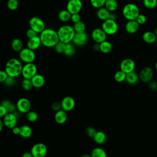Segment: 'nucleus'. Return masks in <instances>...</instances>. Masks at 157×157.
<instances>
[{"instance_id":"nucleus-35","label":"nucleus","mask_w":157,"mask_h":157,"mask_svg":"<svg viewBox=\"0 0 157 157\" xmlns=\"http://www.w3.org/2000/svg\"><path fill=\"white\" fill-rule=\"evenodd\" d=\"M126 74L121 70L117 71L114 74V79L117 82L121 83L126 80Z\"/></svg>"},{"instance_id":"nucleus-28","label":"nucleus","mask_w":157,"mask_h":157,"mask_svg":"<svg viewBox=\"0 0 157 157\" xmlns=\"http://www.w3.org/2000/svg\"><path fill=\"white\" fill-rule=\"evenodd\" d=\"M72 14L67 10H62L59 12L58 15V19L62 22H67L71 20Z\"/></svg>"},{"instance_id":"nucleus-5","label":"nucleus","mask_w":157,"mask_h":157,"mask_svg":"<svg viewBox=\"0 0 157 157\" xmlns=\"http://www.w3.org/2000/svg\"><path fill=\"white\" fill-rule=\"evenodd\" d=\"M37 68L34 63H26L23 65L21 75L24 79L31 80L37 74Z\"/></svg>"},{"instance_id":"nucleus-38","label":"nucleus","mask_w":157,"mask_h":157,"mask_svg":"<svg viewBox=\"0 0 157 157\" xmlns=\"http://www.w3.org/2000/svg\"><path fill=\"white\" fill-rule=\"evenodd\" d=\"M106 0H90V4L92 7L96 9H99L104 7Z\"/></svg>"},{"instance_id":"nucleus-29","label":"nucleus","mask_w":157,"mask_h":157,"mask_svg":"<svg viewBox=\"0 0 157 157\" xmlns=\"http://www.w3.org/2000/svg\"><path fill=\"white\" fill-rule=\"evenodd\" d=\"M23 42L18 38H15L11 42V47L12 50L16 52H20L23 48Z\"/></svg>"},{"instance_id":"nucleus-53","label":"nucleus","mask_w":157,"mask_h":157,"mask_svg":"<svg viewBox=\"0 0 157 157\" xmlns=\"http://www.w3.org/2000/svg\"><path fill=\"white\" fill-rule=\"evenodd\" d=\"M116 15L114 13H110V17H109V19H111V20H116L117 18H116Z\"/></svg>"},{"instance_id":"nucleus-32","label":"nucleus","mask_w":157,"mask_h":157,"mask_svg":"<svg viewBox=\"0 0 157 157\" xmlns=\"http://www.w3.org/2000/svg\"><path fill=\"white\" fill-rule=\"evenodd\" d=\"M91 157H107L106 151L102 148L96 147L93 148L91 152Z\"/></svg>"},{"instance_id":"nucleus-17","label":"nucleus","mask_w":157,"mask_h":157,"mask_svg":"<svg viewBox=\"0 0 157 157\" xmlns=\"http://www.w3.org/2000/svg\"><path fill=\"white\" fill-rule=\"evenodd\" d=\"M88 36L87 34L85 32L82 33H75L72 42L74 45L81 47L86 45L88 42Z\"/></svg>"},{"instance_id":"nucleus-51","label":"nucleus","mask_w":157,"mask_h":157,"mask_svg":"<svg viewBox=\"0 0 157 157\" xmlns=\"http://www.w3.org/2000/svg\"><path fill=\"white\" fill-rule=\"evenodd\" d=\"M12 132L13 134L15 135H19L20 134V127H18V126H15L12 129Z\"/></svg>"},{"instance_id":"nucleus-10","label":"nucleus","mask_w":157,"mask_h":157,"mask_svg":"<svg viewBox=\"0 0 157 157\" xmlns=\"http://www.w3.org/2000/svg\"><path fill=\"white\" fill-rule=\"evenodd\" d=\"M31 153L33 157H45L47 153V147L44 144L38 142L33 145Z\"/></svg>"},{"instance_id":"nucleus-6","label":"nucleus","mask_w":157,"mask_h":157,"mask_svg":"<svg viewBox=\"0 0 157 157\" xmlns=\"http://www.w3.org/2000/svg\"><path fill=\"white\" fill-rule=\"evenodd\" d=\"M101 28L107 35L111 36L117 33L118 30V25L116 20L108 19L102 22Z\"/></svg>"},{"instance_id":"nucleus-43","label":"nucleus","mask_w":157,"mask_h":157,"mask_svg":"<svg viewBox=\"0 0 157 157\" xmlns=\"http://www.w3.org/2000/svg\"><path fill=\"white\" fill-rule=\"evenodd\" d=\"M136 21L139 23V25H144L146 21H147V18L146 16L144 15V14H139V16L137 17V18H136Z\"/></svg>"},{"instance_id":"nucleus-30","label":"nucleus","mask_w":157,"mask_h":157,"mask_svg":"<svg viewBox=\"0 0 157 157\" xmlns=\"http://www.w3.org/2000/svg\"><path fill=\"white\" fill-rule=\"evenodd\" d=\"M118 2L116 0H106L104 7L111 13L115 12L118 9Z\"/></svg>"},{"instance_id":"nucleus-24","label":"nucleus","mask_w":157,"mask_h":157,"mask_svg":"<svg viewBox=\"0 0 157 157\" xmlns=\"http://www.w3.org/2000/svg\"><path fill=\"white\" fill-rule=\"evenodd\" d=\"M33 134V129L32 128L26 124L22 125L20 126V136L25 139L29 138Z\"/></svg>"},{"instance_id":"nucleus-33","label":"nucleus","mask_w":157,"mask_h":157,"mask_svg":"<svg viewBox=\"0 0 157 157\" xmlns=\"http://www.w3.org/2000/svg\"><path fill=\"white\" fill-rule=\"evenodd\" d=\"M73 28L75 33H85L86 29V26L85 23L81 20L79 21L78 22L74 23Z\"/></svg>"},{"instance_id":"nucleus-20","label":"nucleus","mask_w":157,"mask_h":157,"mask_svg":"<svg viewBox=\"0 0 157 157\" xmlns=\"http://www.w3.org/2000/svg\"><path fill=\"white\" fill-rule=\"evenodd\" d=\"M67 118V115L66 112L63 110H60L58 112H56L54 115V119L56 123L59 124H64Z\"/></svg>"},{"instance_id":"nucleus-57","label":"nucleus","mask_w":157,"mask_h":157,"mask_svg":"<svg viewBox=\"0 0 157 157\" xmlns=\"http://www.w3.org/2000/svg\"><path fill=\"white\" fill-rule=\"evenodd\" d=\"M155 34H156V37H157V27H156V29H155Z\"/></svg>"},{"instance_id":"nucleus-45","label":"nucleus","mask_w":157,"mask_h":157,"mask_svg":"<svg viewBox=\"0 0 157 157\" xmlns=\"http://www.w3.org/2000/svg\"><path fill=\"white\" fill-rule=\"evenodd\" d=\"M26 36H27V37L28 39H31V38H33V37H34L38 36L37 33L35 31H34L33 29H32L31 28L28 29L26 31Z\"/></svg>"},{"instance_id":"nucleus-50","label":"nucleus","mask_w":157,"mask_h":157,"mask_svg":"<svg viewBox=\"0 0 157 157\" xmlns=\"http://www.w3.org/2000/svg\"><path fill=\"white\" fill-rule=\"evenodd\" d=\"M7 113H8V111L7 109L4 106L1 105H0V117L1 118H4Z\"/></svg>"},{"instance_id":"nucleus-14","label":"nucleus","mask_w":157,"mask_h":157,"mask_svg":"<svg viewBox=\"0 0 157 157\" xmlns=\"http://www.w3.org/2000/svg\"><path fill=\"white\" fill-rule=\"evenodd\" d=\"M135 67V62L131 58H125L123 59L120 65V70L126 74L133 72L134 71Z\"/></svg>"},{"instance_id":"nucleus-22","label":"nucleus","mask_w":157,"mask_h":157,"mask_svg":"<svg viewBox=\"0 0 157 157\" xmlns=\"http://www.w3.org/2000/svg\"><path fill=\"white\" fill-rule=\"evenodd\" d=\"M31 82H32L33 87H35L36 88H40L44 85L45 80L44 77L42 75L37 74L31 79Z\"/></svg>"},{"instance_id":"nucleus-2","label":"nucleus","mask_w":157,"mask_h":157,"mask_svg":"<svg viewBox=\"0 0 157 157\" xmlns=\"http://www.w3.org/2000/svg\"><path fill=\"white\" fill-rule=\"evenodd\" d=\"M23 65L21 61L17 58H10L9 59L5 66V71L9 77L14 78L21 75Z\"/></svg>"},{"instance_id":"nucleus-49","label":"nucleus","mask_w":157,"mask_h":157,"mask_svg":"<svg viewBox=\"0 0 157 157\" xmlns=\"http://www.w3.org/2000/svg\"><path fill=\"white\" fill-rule=\"evenodd\" d=\"M80 19H81V18H80V15H79V13H75V14H72L71 21L73 23H75L80 21L81 20Z\"/></svg>"},{"instance_id":"nucleus-48","label":"nucleus","mask_w":157,"mask_h":157,"mask_svg":"<svg viewBox=\"0 0 157 157\" xmlns=\"http://www.w3.org/2000/svg\"><path fill=\"white\" fill-rule=\"evenodd\" d=\"M8 77H9V75H7V74L5 71V70L0 71V82L1 83H4L5 82V80Z\"/></svg>"},{"instance_id":"nucleus-59","label":"nucleus","mask_w":157,"mask_h":157,"mask_svg":"<svg viewBox=\"0 0 157 157\" xmlns=\"http://www.w3.org/2000/svg\"><path fill=\"white\" fill-rule=\"evenodd\" d=\"M156 47H157V40H156Z\"/></svg>"},{"instance_id":"nucleus-34","label":"nucleus","mask_w":157,"mask_h":157,"mask_svg":"<svg viewBox=\"0 0 157 157\" xmlns=\"http://www.w3.org/2000/svg\"><path fill=\"white\" fill-rule=\"evenodd\" d=\"M75 53V48L74 47V45L71 44H66L64 54L67 56H72Z\"/></svg>"},{"instance_id":"nucleus-40","label":"nucleus","mask_w":157,"mask_h":157,"mask_svg":"<svg viewBox=\"0 0 157 157\" xmlns=\"http://www.w3.org/2000/svg\"><path fill=\"white\" fill-rule=\"evenodd\" d=\"M7 6L10 10H15L18 7V0H8Z\"/></svg>"},{"instance_id":"nucleus-1","label":"nucleus","mask_w":157,"mask_h":157,"mask_svg":"<svg viewBox=\"0 0 157 157\" xmlns=\"http://www.w3.org/2000/svg\"><path fill=\"white\" fill-rule=\"evenodd\" d=\"M42 45L46 47H54L59 41L57 31L52 28H45L39 34Z\"/></svg>"},{"instance_id":"nucleus-21","label":"nucleus","mask_w":157,"mask_h":157,"mask_svg":"<svg viewBox=\"0 0 157 157\" xmlns=\"http://www.w3.org/2000/svg\"><path fill=\"white\" fill-rule=\"evenodd\" d=\"M142 39L145 43L151 44L156 42L157 37L154 32L148 31L142 34Z\"/></svg>"},{"instance_id":"nucleus-47","label":"nucleus","mask_w":157,"mask_h":157,"mask_svg":"<svg viewBox=\"0 0 157 157\" xmlns=\"http://www.w3.org/2000/svg\"><path fill=\"white\" fill-rule=\"evenodd\" d=\"M148 86L152 91H157V81L151 80L148 83Z\"/></svg>"},{"instance_id":"nucleus-42","label":"nucleus","mask_w":157,"mask_h":157,"mask_svg":"<svg viewBox=\"0 0 157 157\" xmlns=\"http://www.w3.org/2000/svg\"><path fill=\"white\" fill-rule=\"evenodd\" d=\"M85 132L88 137L93 139L97 132V131L96 130V129L94 128H93L92 126H88L86 128Z\"/></svg>"},{"instance_id":"nucleus-11","label":"nucleus","mask_w":157,"mask_h":157,"mask_svg":"<svg viewBox=\"0 0 157 157\" xmlns=\"http://www.w3.org/2000/svg\"><path fill=\"white\" fill-rule=\"evenodd\" d=\"M17 109L21 113H26L30 111L31 108V104L30 101L25 98L19 99L16 103Z\"/></svg>"},{"instance_id":"nucleus-9","label":"nucleus","mask_w":157,"mask_h":157,"mask_svg":"<svg viewBox=\"0 0 157 157\" xmlns=\"http://www.w3.org/2000/svg\"><path fill=\"white\" fill-rule=\"evenodd\" d=\"M19 58L20 61L26 63H33L36 58L34 51L29 49L28 47L23 48L19 52Z\"/></svg>"},{"instance_id":"nucleus-7","label":"nucleus","mask_w":157,"mask_h":157,"mask_svg":"<svg viewBox=\"0 0 157 157\" xmlns=\"http://www.w3.org/2000/svg\"><path fill=\"white\" fill-rule=\"evenodd\" d=\"M19 113L18 111H15L13 113H8L2 120L4 126L8 129H11L15 127L19 117Z\"/></svg>"},{"instance_id":"nucleus-15","label":"nucleus","mask_w":157,"mask_h":157,"mask_svg":"<svg viewBox=\"0 0 157 157\" xmlns=\"http://www.w3.org/2000/svg\"><path fill=\"white\" fill-rule=\"evenodd\" d=\"M91 37L95 43L100 44L106 40L107 34L102 28H95L92 31Z\"/></svg>"},{"instance_id":"nucleus-56","label":"nucleus","mask_w":157,"mask_h":157,"mask_svg":"<svg viewBox=\"0 0 157 157\" xmlns=\"http://www.w3.org/2000/svg\"><path fill=\"white\" fill-rule=\"evenodd\" d=\"M80 157H91V155H89V154H83Z\"/></svg>"},{"instance_id":"nucleus-46","label":"nucleus","mask_w":157,"mask_h":157,"mask_svg":"<svg viewBox=\"0 0 157 157\" xmlns=\"http://www.w3.org/2000/svg\"><path fill=\"white\" fill-rule=\"evenodd\" d=\"M52 109L55 112H58L62 109L61 102H54L52 104Z\"/></svg>"},{"instance_id":"nucleus-58","label":"nucleus","mask_w":157,"mask_h":157,"mask_svg":"<svg viewBox=\"0 0 157 157\" xmlns=\"http://www.w3.org/2000/svg\"><path fill=\"white\" fill-rule=\"evenodd\" d=\"M155 69H156V71H157V61H156V63H155Z\"/></svg>"},{"instance_id":"nucleus-39","label":"nucleus","mask_w":157,"mask_h":157,"mask_svg":"<svg viewBox=\"0 0 157 157\" xmlns=\"http://www.w3.org/2000/svg\"><path fill=\"white\" fill-rule=\"evenodd\" d=\"M21 86L23 89L26 91H29L31 90V88L33 87L31 80L23 79L21 82Z\"/></svg>"},{"instance_id":"nucleus-37","label":"nucleus","mask_w":157,"mask_h":157,"mask_svg":"<svg viewBox=\"0 0 157 157\" xmlns=\"http://www.w3.org/2000/svg\"><path fill=\"white\" fill-rule=\"evenodd\" d=\"M143 4L148 9H153L157 6V0H143Z\"/></svg>"},{"instance_id":"nucleus-12","label":"nucleus","mask_w":157,"mask_h":157,"mask_svg":"<svg viewBox=\"0 0 157 157\" xmlns=\"http://www.w3.org/2000/svg\"><path fill=\"white\" fill-rule=\"evenodd\" d=\"M83 4L81 0H69L66 5V9L71 13H79L82 9Z\"/></svg>"},{"instance_id":"nucleus-25","label":"nucleus","mask_w":157,"mask_h":157,"mask_svg":"<svg viewBox=\"0 0 157 157\" xmlns=\"http://www.w3.org/2000/svg\"><path fill=\"white\" fill-rule=\"evenodd\" d=\"M139 76L134 71L131 72L130 73L126 74V82L129 85H135L136 84L139 80Z\"/></svg>"},{"instance_id":"nucleus-3","label":"nucleus","mask_w":157,"mask_h":157,"mask_svg":"<svg viewBox=\"0 0 157 157\" xmlns=\"http://www.w3.org/2000/svg\"><path fill=\"white\" fill-rule=\"evenodd\" d=\"M59 41L67 44L72 42L75 32L73 26L68 25L61 26L57 31Z\"/></svg>"},{"instance_id":"nucleus-27","label":"nucleus","mask_w":157,"mask_h":157,"mask_svg":"<svg viewBox=\"0 0 157 157\" xmlns=\"http://www.w3.org/2000/svg\"><path fill=\"white\" fill-rule=\"evenodd\" d=\"M112 47H113L111 42L106 40L99 44V51L103 53L107 54L112 51Z\"/></svg>"},{"instance_id":"nucleus-16","label":"nucleus","mask_w":157,"mask_h":157,"mask_svg":"<svg viewBox=\"0 0 157 157\" xmlns=\"http://www.w3.org/2000/svg\"><path fill=\"white\" fill-rule=\"evenodd\" d=\"M62 110L65 112H70L72 110L75 105V101L74 99L69 96H65L61 101Z\"/></svg>"},{"instance_id":"nucleus-55","label":"nucleus","mask_w":157,"mask_h":157,"mask_svg":"<svg viewBox=\"0 0 157 157\" xmlns=\"http://www.w3.org/2000/svg\"><path fill=\"white\" fill-rule=\"evenodd\" d=\"M4 126V124L2 121H0V131H2L3 126Z\"/></svg>"},{"instance_id":"nucleus-23","label":"nucleus","mask_w":157,"mask_h":157,"mask_svg":"<svg viewBox=\"0 0 157 157\" xmlns=\"http://www.w3.org/2000/svg\"><path fill=\"white\" fill-rule=\"evenodd\" d=\"M110 13L105 7H102L97 10L96 15L99 20L104 21L109 19Z\"/></svg>"},{"instance_id":"nucleus-19","label":"nucleus","mask_w":157,"mask_h":157,"mask_svg":"<svg viewBox=\"0 0 157 157\" xmlns=\"http://www.w3.org/2000/svg\"><path fill=\"white\" fill-rule=\"evenodd\" d=\"M139 25L136 20L128 21L125 24V30L129 34H134L139 29Z\"/></svg>"},{"instance_id":"nucleus-31","label":"nucleus","mask_w":157,"mask_h":157,"mask_svg":"<svg viewBox=\"0 0 157 157\" xmlns=\"http://www.w3.org/2000/svg\"><path fill=\"white\" fill-rule=\"evenodd\" d=\"M1 105L4 106L7 109L8 113H13L17 110L16 104H14L13 102H12L9 100H7V99L3 100L1 102Z\"/></svg>"},{"instance_id":"nucleus-41","label":"nucleus","mask_w":157,"mask_h":157,"mask_svg":"<svg viewBox=\"0 0 157 157\" xmlns=\"http://www.w3.org/2000/svg\"><path fill=\"white\" fill-rule=\"evenodd\" d=\"M66 47V44L59 41L54 47L55 50L58 53H64V49Z\"/></svg>"},{"instance_id":"nucleus-44","label":"nucleus","mask_w":157,"mask_h":157,"mask_svg":"<svg viewBox=\"0 0 157 157\" xmlns=\"http://www.w3.org/2000/svg\"><path fill=\"white\" fill-rule=\"evenodd\" d=\"M15 82H16V80H15V78L14 77H8L5 80V82H4V83L7 86H13L15 84Z\"/></svg>"},{"instance_id":"nucleus-54","label":"nucleus","mask_w":157,"mask_h":157,"mask_svg":"<svg viewBox=\"0 0 157 157\" xmlns=\"http://www.w3.org/2000/svg\"><path fill=\"white\" fill-rule=\"evenodd\" d=\"M94 50H96V51H98V50H99V44H94Z\"/></svg>"},{"instance_id":"nucleus-8","label":"nucleus","mask_w":157,"mask_h":157,"mask_svg":"<svg viewBox=\"0 0 157 157\" xmlns=\"http://www.w3.org/2000/svg\"><path fill=\"white\" fill-rule=\"evenodd\" d=\"M29 28L35 31L37 34H40L45 29L44 21L38 17H33L29 20Z\"/></svg>"},{"instance_id":"nucleus-26","label":"nucleus","mask_w":157,"mask_h":157,"mask_svg":"<svg viewBox=\"0 0 157 157\" xmlns=\"http://www.w3.org/2000/svg\"><path fill=\"white\" fill-rule=\"evenodd\" d=\"M93 139L96 144L98 145H102L107 140V136L104 132L102 131H97Z\"/></svg>"},{"instance_id":"nucleus-18","label":"nucleus","mask_w":157,"mask_h":157,"mask_svg":"<svg viewBox=\"0 0 157 157\" xmlns=\"http://www.w3.org/2000/svg\"><path fill=\"white\" fill-rule=\"evenodd\" d=\"M41 45L42 42L39 36H37L31 39H28L26 43L27 47L33 51L38 49Z\"/></svg>"},{"instance_id":"nucleus-4","label":"nucleus","mask_w":157,"mask_h":157,"mask_svg":"<svg viewBox=\"0 0 157 157\" xmlns=\"http://www.w3.org/2000/svg\"><path fill=\"white\" fill-rule=\"evenodd\" d=\"M122 13L128 21L136 20L140 14V10L138 6L135 4L128 3L123 7Z\"/></svg>"},{"instance_id":"nucleus-36","label":"nucleus","mask_w":157,"mask_h":157,"mask_svg":"<svg viewBox=\"0 0 157 157\" xmlns=\"http://www.w3.org/2000/svg\"><path fill=\"white\" fill-rule=\"evenodd\" d=\"M26 118L28 121L34 123V122H36L38 120L39 115L37 112H36L34 111L30 110L29 112H28V113H26Z\"/></svg>"},{"instance_id":"nucleus-52","label":"nucleus","mask_w":157,"mask_h":157,"mask_svg":"<svg viewBox=\"0 0 157 157\" xmlns=\"http://www.w3.org/2000/svg\"><path fill=\"white\" fill-rule=\"evenodd\" d=\"M21 157H33V156L31 153V151H26L22 155Z\"/></svg>"},{"instance_id":"nucleus-13","label":"nucleus","mask_w":157,"mask_h":157,"mask_svg":"<svg viewBox=\"0 0 157 157\" xmlns=\"http://www.w3.org/2000/svg\"><path fill=\"white\" fill-rule=\"evenodd\" d=\"M139 79L144 83H148L152 80L153 77V71L150 67H144L141 69L139 74Z\"/></svg>"}]
</instances>
